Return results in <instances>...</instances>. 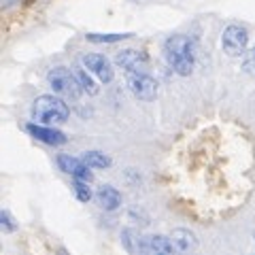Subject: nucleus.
<instances>
[{
	"label": "nucleus",
	"instance_id": "f257e3e1",
	"mask_svg": "<svg viewBox=\"0 0 255 255\" xmlns=\"http://www.w3.org/2000/svg\"><path fill=\"white\" fill-rule=\"evenodd\" d=\"M164 55L172 70L181 77H189L194 73V58H196V43L189 36H170L164 45Z\"/></svg>",
	"mask_w": 255,
	"mask_h": 255
},
{
	"label": "nucleus",
	"instance_id": "f03ea898",
	"mask_svg": "<svg viewBox=\"0 0 255 255\" xmlns=\"http://www.w3.org/2000/svg\"><path fill=\"white\" fill-rule=\"evenodd\" d=\"M70 111L68 105L62 100V96H38L32 105V117L38 124L53 126V124H64L68 119Z\"/></svg>",
	"mask_w": 255,
	"mask_h": 255
},
{
	"label": "nucleus",
	"instance_id": "7ed1b4c3",
	"mask_svg": "<svg viewBox=\"0 0 255 255\" xmlns=\"http://www.w3.org/2000/svg\"><path fill=\"white\" fill-rule=\"evenodd\" d=\"M47 81H49L51 90L55 94L62 96V98H66V100H79V96H81V92H83V87H81V83H79L77 75L70 73V70L64 68V66H58V68L49 70Z\"/></svg>",
	"mask_w": 255,
	"mask_h": 255
},
{
	"label": "nucleus",
	"instance_id": "20e7f679",
	"mask_svg": "<svg viewBox=\"0 0 255 255\" xmlns=\"http://www.w3.org/2000/svg\"><path fill=\"white\" fill-rule=\"evenodd\" d=\"M221 47L230 58H241L247 53V47H249V32L245 26H238V23H230L226 26L221 34Z\"/></svg>",
	"mask_w": 255,
	"mask_h": 255
},
{
	"label": "nucleus",
	"instance_id": "39448f33",
	"mask_svg": "<svg viewBox=\"0 0 255 255\" xmlns=\"http://www.w3.org/2000/svg\"><path fill=\"white\" fill-rule=\"evenodd\" d=\"M126 83L128 87H130V92L136 96L138 100H153L155 96H157V81L153 77H149L145 73H128V79H126Z\"/></svg>",
	"mask_w": 255,
	"mask_h": 255
},
{
	"label": "nucleus",
	"instance_id": "423d86ee",
	"mask_svg": "<svg viewBox=\"0 0 255 255\" xmlns=\"http://www.w3.org/2000/svg\"><path fill=\"white\" fill-rule=\"evenodd\" d=\"M83 66L90 70L92 75H96L100 79L102 83H111L113 81V68H111V62L105 58V55H100V53H87L83 55Z\"/></svg>",
	"mask_w": 255,
	"mask_h": 255
},
{
	"label": "nucleus",
	"instance_id": "0eeeda50",
	"mask_svg": "<svg viewBox=\"0 0 255 255\" xmlns=\"http://www.w3.org/2000/svg\"><path fill=\"white\" fill-rule=\"evenodd\" d=\"M147 53L140 49H124L115 55V64L119 68L128 70V73H136V70H142L147 66Z\"/></svg>",
	"mask_w": 255,
	"mask_h": 255
},
{
	"label": "nucleus",
	"instance_id": "6e6552de",
	"mask_svg": "<svg viewBox=\"0 0 255 255\" xmlns=\"http://www.w3.org/2000/svg\"><path fill=\"white\" fill-rule=\"evenodd\" d=\"M140 253H147V255H168V253H177V251H174V245L170 241V236L153 234V236H142Z\"/></svg>",
	"mask_w": 255,
	"mask_h": 255
},
{
	"label": "nucleus",
	"instance_id": "1a4fd4ad",
	"mask_svg": "<svg viewBox=\"0 0 255 255\" xmlns=\"http://www.w3.org/2000/svg\"><path fill=\"white\" fill-rule=\"evenodd\" d=\"M58 166L60 170H64L66 174H73L75 179H83V181H94V172L90 170L92 166H87L83 159L70 157V155H60L58 157Z\"/></svg>",
	"mask_w": 255,
	"mask_h": 255
},
{
	"label": "nucleus",
	"instance_id": "9d476101",
	"mask_svg": "<svg viewBox=\"0 0 255 255\" xmlns=\"http://www.w3.org/2000/svg\"><path fill=\"white\" fill-rule=\"evenodd\" d=\"M28 134H32L36 140H43L47 145H64L66 142V136L60 132V130H53L51 126H36V124H28L26 126Z\"/></svg>",
	"mask_w": 255,
	"mask_h": 255
},
{
	"label": "nucleus",
	"instance_id": "9b49d317",
	"mask_svg": "<svg viewBox=\"0 0 255 255\" xmlns=\"http://www.w3.org/2000/svg\"><path fill=\"white\" fill-rule=\"evenodd\" d=\"M170 241L174 245V251L177 253H191L198 249V236L185 228H177L170 232Z\"/></svg>",
	"mask_w": 255,
	"mask_h": 255
},
{
	"label": "nucleus",
	"instance_id": "f8f14e48",
	"mask_svg": "<svg viewBox=\"0 0 255 255\" xmlns=\"http://www.w3.org/2000/svg\"><path fill=\"white\" fill-rule=\"evenodd\" d=\"M96 202H98V206L105 211H115L122 206V194L111 185H102L98 191H96Z\"/></svg>",
	"mask_w": 255,
	"mask_h": 255
},
{
	"label": "nucleus",
	"instance_id": "ddd939ff",
	"mask_svg": "<svg viewBox=\"0 0 255 255\" xmlns=\"http://www.w3.org/2000/svg\"><path fill=\"white\" fill-rule=\"evenodd\" d=\"M81 159L87 166H92V168H109L111 166V157L100 153V151H85Z\"/></svg>",
	"mask_w": 255,
	"mask_h": 255
},
{
	"label": "nucleus",
	"instance_id": "4468645a",
	"mask_svg": "<svg viewBox=\"0 0 255 255\" xmlns=\"http://www.w3.org/2000/svg\"><path fill=\"white\" fill-rule=\"evenodd\" d=\"M140 241H142V236L136 232V230L128 228L122 232V243L130 253H140Z\"/></svg>",
	"mask_w": 255,
	"mask_h": 255
},
{
	"label": "nucleus",
	"instance_id": "2eb2a0df",
	"mask_svg": "<svg viewBox=\"0 0 255 255\" xmlns=\"http://www.w3.org/2000/svg\"><path fill=\"white\" fill-rule=\"evenodd\" d=\"M132 32H122V34H98V32H92V34H85V38L90 43H117V41H126L130 38Z\"/></svg>",
	"mask_w": 255,
	"mask_h": 255
},
{
	"label": "nucleus",
	"instance_id": "dca6fc26",
	"mask_svg": "<svg viewBox=\"0 0 255 255\" xmlns=\"http://www.w3.org/2000/svg\"><path fill=\"white\" fill-rule=\"evenodd\" d=\"M75 75H77L79 83H81V87H83V92H85V94H90V96H96V94H98V85H96V81L90 77V70H87V68H79Z\"/></svg>",
	"mask_w": 255,
	"mask_h": 255
},
{
	"label": "nucleus",
	"instance_id": "f3484780",
	"mask_svg": "<svg viewBox=\"0 0 255 255\" xmlns=\"http://www.w3.org/2000/svg\"><path fill=\"white\" fill-rule=\"evenodd\" d=\"M73 191H75L77 200H81V202H90V200H92V189H90V181H83V179H75V183H73Z\"/></svg>",
	"mask_w": 255,
	"mask_h": 255
},
{
	"label": "nucleus",
	"instance_id": "a211bd4d",
	"mask_svg": "<svg viewBox=\"0 0 255 255\" xmlns=\"http://www.w3.org/2000/svg\"><path fill=\"white\" fill-rule=\"evenodd\" d=\"M0 226H2L4 232H15V230H17V223H15V219L11 217L9 211L0 213Z\"/></svg>",
	"mask_w": 255,
	"mask_h": 255
},
{
	"label": "nucleus",
	"instance_id": "6ab92c4d",
	"mask_svg": "<svg viewBox=\"0 0 255 255\" xmlns=\"http://www.w3.org/2000/svg\"><path fill=\"white\" fill-rule=\"evenodd\" d=\"M243 68L247 70V73L255 75V47H253L251 51L245 53V64H243Z\"/></svg>",
	"mask_w": 255,
	"mask_h": 255
},
{
	"label": "nucleus",
	"instance_id": "aec40b11",
	"mask_svg": "<svg viewBox=\"0 0 255 255\" xmlns=\"http://www.w3.org/2000/svg\"><path fill=\"white\" fill-rule=\"evenodd\" d=\"M253 241H255V232H253Z\"/></svg>",
	"mask_w": 255,
	"mask_h": 255
}]
</instances>
